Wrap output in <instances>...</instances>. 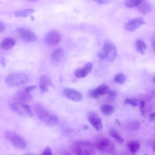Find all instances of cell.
Returning a JSON list of instances; mask_svg holds the SVG:
<instances>
[{"mask_svg":"<svg viewBox=\"0 0 155 155\" xmlns=\"http://www.w3.org/2000/svg\"><path fill=\"white\" fill-rule=\"evenodd\" d=\"M34 109L38 118L44 124L49 126L56 125L58 122V118L55 114L50 111L42 104H35Z\"/></svg>","mask_w":155,"mask_h":155,"instance_id":"6da1fadb","label":"cell"},{"mask_svg":"<svg viewBox=\"0 0 155 155\" xmlns=\"http://www.w3.org/2000/svg\"><path fill=\"white\" fill-rule=\"evenodd\" d=\"M71 150L76 155H93L95 153L93 144L89 141H77L71 146Z\"/></svg>","mask_w":155,"mask_h":155,"instance_id":"7a4b0ae2","label":"cell"},{"mask_svg":"<svg viewBox=\"0 0 155 155\" xmlns=\"http://www.w3.org/2000/svg\"><path fill=\"white\" fill-rule=\"evenodd\" d=\"M29 80L28 76L22 73H15L11 74L5 79V84L10 87H17L24 85Z\"/></svg>","mask_w":155,"mask_h":155,"instance_id":"3957f363","label":"cell"},{"mask_svg":"<svg viewBox=\"0 0 155 155\" xmlns=\"http://www.w3.org/2000/svg\"><path fill=\"white\" fill-rule=\"evenodd\" d=\"M10 107L14 112L23 117L31 118L33 116L31 108L26 104L14 102L11 104Z\"/></svg>","mask_w":155,"mask_h":155,"instance_id":"277c9868","label":"cell"},{"mask_svg":"<svg viewBox=\"0 0 155 155\" xmlns=\"http://www.w3.org/2000/svg\"><path fill=\"white\" fill-rule=\"evenodd\" d=\"M6 138L15 147L21 149L25 148L27 143L25 140L21 136L16 133L11 131L5 133Z\"/></svg>","mask_w":155,"mask_h":155,"instance_id":"5b68a950","label":"cell"},{"mask_svg":"<svg viewBox=\"0 0 155 155\" xmlns=\"http://www.w3.org/2000/svg\"><path fill=\"white\" fill-rule=\"evenodd\" d=\"M117 52L116 48L114 44L109 40H106L102 49L105 60L108 62L113 61L115 58Z\"/></svg>","mask_w":155,"mask_h":155,"instance_id":"8992f818","label":"cell"},{"mask_svg":"<svg viewBox=\"0 0 155 155\" xmlns=\"http://www.w3.org/2000/svg\"><path fill=\"white\" fill-rule=\"evenodd\" d=\"M96 147L99 150L105 153H112L115 151L114 144L111 140L107 138H102L97 141Z\"/></svg>","mask_w":155,"mask_h":155,"instance_id":"52a82bcc","label":"cell"},{"mask_svg":"<svg viewBox=\"0 0 155 155\" xmlns=\"http://www.w3.org/2000/svg\"><path fill=\"white\" fill-rule=\"evenodd\" d=\"M16 32L20 39L25 42H33L37 40V37L32 31L23 28H19Z\"/></svg>","mask_w":155,"mask_h":155,"instance_id":"ba28073f","label":"cell"},{"mask_svg":"<svg viewBox=\"0 0 155 155\" xmlns=\"http://www.w3.org/2000/svg\"><path fill=\"white\" fill-rule=\"evenodd\" d=\"M110 90L109 86L104 83L92 89L89 92V95L93 98H97L107 94Z\"/></svg>","mask_w":155,"mask_h":155,"instance_id":"9c48e42d","label":"cell"},{"mask_svg":"<svg viewBox=\"0 0 155 155\" xmlns=\"http://www.w3.org/2000/svg\"><path fill=\"white\" fill-rule=\"evenodd\" d=\"M87 119L89 122L97 130H100L102 127V124L101 118L96 112L94 111L89 112L87 115Z\"/></svg>","mask_w":155,"mask_h":155,"instance_id":"30bf717a","label":"cell"},{"mask_svg":"<svg viewBox=\"0 0 155 155\" xmlns=\"http://www.w3.org/2000/svg\"><path fill=\"white\" fill-rule=\"evenodd\" d=\"M145 23L144 18L139 17L128 21L124 24V28L127 31H133Z\"/></svg>","mask_w":155,"mask_h":155,"instance_id":"8fae6325","label":"cell"},{"mask_svg":"<svg viewBox=\"0 0 155 155\" xmlns=\"http://www.w3.org/2000/svg\"><path fill=\"white\" fill-rule=\"evenodd\" d=\"M45 39L47 43L49 45L54 46L60 43L61 40V36L57 32L52 31L46 35Z\"/></svg>","mask_w":155,"mask_h":155,"instance_id":"7c38bea8","label":"cell"},{"mask_svg":"<svg viewBox=\"0 0 155 155\" xmlns=\"http://www.w3.org/2000/svg\"><path fill=\"white\" fill-rule=\"evenodd\" d=\"M63 94L67 98L75 101H80L83 98L82 95L80 92L71 88H64Z\"/></svg>","mask_w":155,"mask_h":155,"instance_id":"4fadbf2b","label":"cell"},{"mask_svg":"<svg viewBox=\"0 0 155 155\" xmlns=\"http://www.w3.org/2000/svg\"><path fill=\"white\" fill-rule=\"evenodd\" d=\"M93 64L88 62L85 64L83 68L76 69L74 71L75 76L78 78H81L87 76L92 71Z\"/></svg>","mask_w":155,"mask_h":155,"instance_id":"5bb4252c","label":"cell"},{"mask_svg":"<svg viewBox=\"0 0 155 155\" xmlns=\"http://www.w3.org/2000/svg\"><path fill=\"white\" fill-rule=\"evenodd\" d=\"M15 101L26 104L29 102L32 99L30 93L27 92L25 90L19 91L15 95Z\"/></svg>","mask_w":155,"mask_h":155,"instance_id":"9a60e30c","label":"cell"},{"mask_svg":"<svg viewBox=\"0 0 155 155\" xmlns=\"http://www.w3.org/2000/svg\"><path fill=\"white\" fill-rule=\"evenodd\" d=\"M39 86L40 89L43 93L48 91L49 87H54L50 78L46 75H43L41 77Z\"/></svg>","mask_w":155,"mask_h":155,"instance_id":"2e32d148","label":"cell"},{"mask_svg":"<svg viewBox=\"0 0 155 155\" xmlns=\"http://www.w3.org/2000/svg\"><path fill=\"white\" fill-rule=\"evenodd\" d=\"M16 44L13 38L8 37L4 38L0 43V48L2 50H8L13 47Z\"/></svg>","mask_w":155,"mask_h":155,"instance_id":"e0dca14e","label":"cell"},{"mask_svg":"<svg viewBox=\"0 0 155 155\" xmlns=\"http://www.w3.org/2000/svg\"><path fill=\"white\" fill-rule=\"evenodd\" d=\"M139 11L143 14H147L151 10V7L150 4L144 0L137 6Z\"/></svg>","mask_w":155,"mask_h":155,"instance_id":"ac0fdd59","label":"cell"},{"mask_svg":"<svg viewBox=\"0 0 155 155\" xmlns=\"http://www.w3.org/2000/svg\"><path fill=\"white\" fill-rule=\"evenodd\" d=\"M35 12V10L32 9H24L15 11L14 12V15L16 17L24 18L31 15Z\"/></svg>","mask_w":155,"mask_h":155,"instance_id":"d6986e66","label":"cell"},{"mask_svg":"<svg viewBox=\"0 0 155 155\" xmlns=\"http://www.w3.org/2000/svg\"><path fill=\"white\" fill-rule=\"evenodd\" d=\"M129 151L133 154H135L140 150V145L137 141L133 140L129 142L127 145Z\"/></svg>","mask_w":155,"mask_h":155,"instance_id":"ffe728a7","label":"cell"},{"mask_svg":"<svg viewBox=\"0 0 155 155\" xmlns=\"http://www.w3.org/2000/svg\"><path fill=\"white\" fill-rule=\"evenodd\" d=\"M135 47L136 50L138 52L141 54H143L147 48V46L143 41L138 39L136 41Z\"/></svg>","mask_w":155,"mask_h":155,"instance_id":"44dd1931","label":"cell"},{"mask_svg":"<svg viewBox=\"0 0 155 155\" xmlns=\"http://www.w3.org/2000/svg\"><path fill=\"white\" fill-rule=\"evenodd\" d=\"M64 51L61 48H58L55 50L52 53L51 57L54 61H60L63 57Z\"/></svg>","mask_w":155,"mask_h":155,"instance_id":"7402d4cb","label":"cell"},{"mask_svg":"<svg viewBox=\"0 0 155 155\" xmlns=\"http://www.w3.org/2000/svg\"><path fill=\"white\" fill-rule=\"evenodd\" d=\"M100 110L102 113L106 116H109L112 114L114 111L113 106L108 104L102 105L101 107Z\"/></svg>","mask_w":155,"mask_h":155,"instance_id":"603a6c76","label":"cell"},{"mask_svg":"<svg viewBox=\"0 0 155 155\" xmlns=\"http://www.w3.org/2000/svg\"><path fill=\"white\" fill-rule=\"evenodd\" d=\"M110 136L118 143L121 144L124 142V139L116 130L112 129L110 131Z\"/></svg>","mask_w":155,"mask_h":155,"instance_id":"cb8c5ba5","label":"cell"},{"mask_svg":"<svg viewBox=\"0 0 155 155\" xmlns=\"http://www.w3.org/2000/svg\"><path fill=\"white\" fill-rule=\"evenodd\" d=\"M144 0H126L125 5L128 8L137 7Z\"/></svg>","mask_w":155,"mask_h":155,"instance_id":"d4e9b609","label":"cell"},{"mask_svg":"<svg viewBox=\"0 0 155 155\" xmlns=\"http://www.w3.org/2000/svg\"><path fill=\"white\" fill-rule=\"evenodd\" d=\"M114 80V81L117 83L122 84L125 82L126 78L123 74L119 73L115 75Z\"/></svg>","mask_w":155,"mask_h":155,"instance_id":"484cf974","label":"cell"},{"mask_svg":"<svg viewBox=\"0 0 155 155\" xmlns=\"http://www.w3.org/2000/svg\"><path fill=\"white\" fill-rule=\"evenodd\" d=\"M124 103L125 104H129L134 107H135L137 105V103L136 101L128 98L125 99Z\"/></svg>","mask_w":155,"mask_h":155,"instance_id":"4316f807","label":"cell"},{"mask_svg":"<svg viewBox=\"0 0 155 155\" xmlns=\"http://www.w3.org/2000/svg\"><path fill=\"white\" fill-rule=\"evenodd\" d=\"M140 126V124L139 122L135 121L133 122L130 124V127L132 129H138Z\"/></svg>","mask_w":155,"mask_h":155,"instance_id":"83f0119b","label":"cell"},{"mask_svg":"<svg viewBox=\"0 0 155 155\" xmlns=\"http://www.w3.org/2000/svg\"><path fill=\"white\" fill-rule=\"evenodd\" d=\"M52 150L49 147H46L41 153V155H52Z\"/></svg>","mask_w":155,"mask_h":155,"instance_id":"f1b7e54d","label":"cell"},{"mask_svg":"<svg viewBox=\"0 0 155 155\" xmlns=\"http://www.w3.org/2000/svg\"><path fill=\"white\" fill-rule=\"evenodd\" d=\"M36 88L35 85H30L26 87L25 90L27 92L30 93L31 91L34 90Z\"/></svg>","mask_w":155,"mask_h":155,"instance_id":"f546056e","label":"cell"},{"mask_svg":"<svg viewBox=\"0 0 155 155\" xmlns=\"http://www.w3.org/2000/svg\"><path fill=\"white\" fill-rule=\"evenodd\" d=\"M100 4H106L108 3L110 0H93Z\"/></svg>","mask_w":155,"mask_h":155,"instance_id":"4dcf8cb0","label":"cell"},{"mask_svg":"<svg viewBox=\"0 0 155 155\" xmlns=\"http://www.w3.org/2000/svg\"><path fill=\"white\" fill-rule=\"evenodd\" d=\"M5 30V25L0 21V33L3 32Z\"/></svg>","mask_w":155,"mask_h":155,"instance_id":"1f68e13d","label":"cell"},{"mask_svg":"<svg viewBox=\"0 0 155 155\" xmlns=\"http://www.w3.org/2000/svg\"><path fill=\"white\" fill-rule=\"evenodd\" d=\"M107 94L110 97H115L117 95V94L115 91L110 90L109 91Z\"/></svg>","mask_w":155,"mask_h":155,"instance_id":"d6a6232c","label":"cell"},{"mask_svg":"<svg viewBox=\"0 0 155 155\" xmlns=\"http://www.w3.org/2000/svg\"><path fill=\"white\" fill-rule=\"evenodd\" d=\"M155 113L153 112L151 113L149 117V121L150 122L153 121L155 119Z\"/></svg>","mask_w":155,"mask_h":155,"instance_id":"836d02e7","label":"cell"},{"mask_svg":"<svg viewBox=\"0 0 155 155\" xmlns=\"http://www.w3.org/2000/svg\"><path fill=\"white\" fill-rule=\"evenodd\" d=\"M97 56L101 59L102 60H105L104 57L103 53L100 51L97 52Z\"/></svg>","mask_w":155,"mask_h":155,"instance_id":"e575fe53","label":"cell"},{"mask_svg":"<svg viewBox=\"0 0 155 155\" xmlns=\"http://www.w3.org/2000/svg\"><path fill=\"white\" fill-rule=\"evenodd\" d=\"M0 63L2 66L3 67H5L6 64L5 59L4 58H2L0 61Z\"/></svg>","mask_w":155,"mask_h":155,"instance_id":"d590c367","label":"cell"},{"mask_svg":"<svg viewBox=\"0 0 155 155\" xmlns=\"http://www.w3.org/2000/svg\"><path fill=\"white\" fill-rule=\"evenodd\" d=\"M140 107H144L145 102L143 100H141L140 102Z\"/></svg>","mask_w":155,"mask_h":155,"instance_id":"8d00e7d4","label":"cell"},{"mask_svg":"<svg viewBox=\"0 0 155 155\" xmlns=\"http://www.w3.org/2000/svg\"><path fill=\"white\" fill-rule=\"evenodd\" d=\"M140 109L142 115H143L145 114V109L144 107H140Z\"/></svg>","mask_w":155,"mask_h":155,"instance_id":"74e56055","label":"cell"},{"mask_svg":"<svg viewBox=\"0 0 155 155\" xmlns=\"http://www.w3.org/2000/svg\"><path fill=\"white\" fill-rule=\"evenodd\" d=\"M115 121H116V122L118 124H120V122L118 120L117 118L116 119Z\"/></svg>","mask_w":155,"mask_h":155,"instance_id":"f35d334b","label":"cell"},{"mask_svg":"<svg viewBox=\"0 0 155 155\" xmlns=\"http://www.w3.org/2000/svg\"><path fill=\"white\" fill-rule=\"evenodd\" d=\"M84 128L85 129H87L88 128V127L87 125H85L84 126Z\"/></svg>","mask_w":155,"mask_h":155,"instance_id":"ab89813d","label":"cell"},{"mask_svg":"<svg viewBox=\"0 0 155 155\" xmlns=\"http://www.w3.org/2000/svg\"><path fill=\"white\" fill-rule=\"evenodd\" d=\"M30 18H31V20H34L35 19V18H34V17H33V16H31Z\"/></svg>","mask_w":155,"mask_h":155,"instance_id":"60d3db41","label":"cell"},{"mask_svg":"<svg viewBox=\"0 0 155 155\" xmlns=\"http://www.w3.org/2000/svg\"><path fill=\"white\" fill-rule=\"evenodd\" d=\"M152 81L153 82H154V81H155L154 77L153 78V79H152Z\"/></svg>","mask_w":155,"mask_h":155,"instance_id":"b9f144b4","label":"cell"},{"mask_svg":"<svg viewBox=\"0 0 155 155\" xmlns=\"http://www.w3.org/2000/svg\"><path fill=\"white\" fill-rule=\"evenodd\" d=\"M28 0L31 1H37L38 0Z\"/></svg>","mask_w":155,"mask_h":155,"instance_id":"7bdbcfd3","label":"cell"}]
</instances>
